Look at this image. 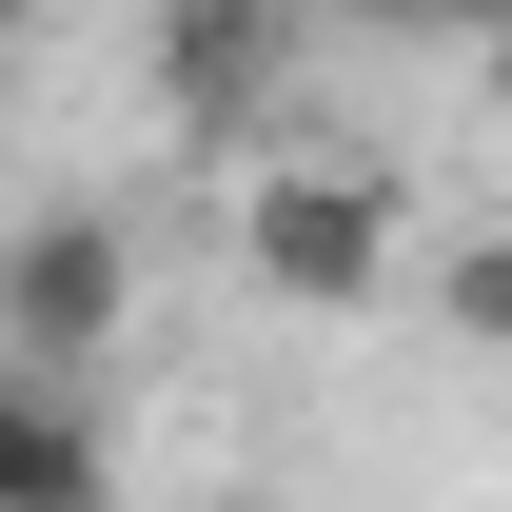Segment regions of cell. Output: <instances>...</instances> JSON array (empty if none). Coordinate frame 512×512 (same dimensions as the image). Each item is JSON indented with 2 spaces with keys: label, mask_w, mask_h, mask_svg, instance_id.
<instances>
[{
  "label": "cell",
  "mask_w": 512,
  "mask_h": 512,
  "mask_svg": "<svg viewBox=\"0 0 512 512\" xmlns=\"http://www.w3.org/2000/svg\"><path fill=\"white\" fill-rule=\"evenodd\" d=\"M394 256H414L394 158H237V276L276 316H375Z\"/></svg>",
  "instance_id": "1"
},
{
  "label": "cell",
  "mask_w": 512,
  "mask_h": 512,
  "mask_svg": "<svg viewBox=\"0 0 512 512\" xmlns=\"http://www.w3.org/2000/svg\"><path fill=\"white\" fill-rule=\"evenodd\" d=\"M138 99H158L197 158H237V138L296 99V20H276V0H158V20H138Z\"/></svg>",
  "instance_id": "3"
},
{
  "label": "cell",
  "mask_w": 512,
  "mask_h": 512,
  "mask_svg": "<svg viewBox=\"0 0 512 512\" xmlns=\"http://www.w3.org/2000/svg\"><path fill=\"white\" fill-rule=\"evenodd\" d=\"M0 512H119V434H99V394L0 375Z\"/></svg>",
  "instance_id": "4"
},
{
  "label": "cell",
  "mask_w": 512,
  "mask_h": 512,
  "mask_svg": "<svg viewBox=\"0 0 512 512\" xmlns=\"http://www.w3.org/2000/svg\"><path fill=\"white\" fill-rule=\"evenodd\" d=\"M138 316V237L99 217V197H40V217H0V375L79 394L99 355H119Z\"/></svg>",
  "instance_id": "2"
}]
</instances>
